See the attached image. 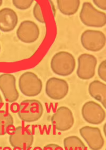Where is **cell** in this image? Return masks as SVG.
Instances as JSON below:
<instances>
[{"label":"cell","mask_w":106,"mask_h":150,"mask_svg":"<svg viewBox=\"0 0 106 150\" xmlns=\"http://www.w3.org/2000/svg\"><path fill=\"white\" fill-rule=\"evenodd\" d=\"M76 67L73 55L67 51H62L55 54L51 61V68L55 74L66 77L71 75Z\"/></svg>","instance_id":"obj_1"},{"label":"cell","mask_w":106,"mask_h":150,"mask_svg":"<svg viewBox=\"0 0 106 150\" xmlns=\"http://www.w3.org/2000/svg\"><path fill=\"white\" fill-rule=\"evenodd\" d=\"M83 24L89 27L102 28L106 24V14L95 8L89 2H85L79 14Z\"/></svg>","instance_id":"obj_2"},{"label":"cell","mask_w":106,"mask_h":150,"mask_svg":"<svg viewBox=\"0 0 106 150\" xmlns=\"http://www.w3.org/2000/svg\"><path fill=\"white\" fill-rule=\"evenodd\" d=\"M44 113V107L36 99H26L20 103L18 115L21 121L33 123L38 121Z\"/></svg>","instance_id":"obj_3"},{"label":"cell","mask_w":106,"mask_h":150,"mask_svg":"<svg viewBox=\"0 0 106 150\" xmlns=\"http://www.w3.org/2000/svg\"><path fill=\"white\" fill-rule=\"evenodd\" d=\"M18 86L23 95L31 97L41 94L43 85L41 80L34 72L26 71L20 76Z\"/></svg>","instance_id":"obj_4"},{"label":"cell","mask_w":106,"mask_h":150,"mask_svg":"<svg viewBox=\"0 0 106 150\" xmlns=\"http://www.w3.org/2000/svg\"><path fill=\"white\" fill-rule=\"evenodd\" d=\"M82 46L85 50L92 52L101 51L106 45V35L97 30H87L80 38Z\"/></svg>","instance_id":"obj_5"},{"label":"cell","mask_w":106,"mask_h":150,"mask_svg":"<svg viewBox=\"0 0 106 150\" xmlns=\"http://www.w3.org/2000/svg\"><path fill=\"white\" fill-rule=\"evenodd\" d=\"M34 141V135L31 131L26 127H16L9 137V142L16 149L28 150L31 147Z\"/></svg>","instance_id":"obj_6"},{"label":"cell","mask_w":106,"mask_h":150,"mask_svg":"<svg viewBox=\"0 0 106 150\" xmlns=\"http://www.w3.org/2000/svg\"><path fill=\"white\" fill-rule=\"evenodd\" d=\"M81 114L84 121L92 125L100 124L106 119L105 108L94 101H88L84 104L82 107Z\"/></svg>","instance_id":"obj_7"},{"label":"cell","mask_w":106,"mask_h":150,"mask_svg":"<svg viewBox=\"0 0 106 150\" xmlns=\"http://www.w3.org/2000/svg\"><path fill=\"white\" fill-rule=\"evenodd\" d=\"M98 63L97 58L92 54H82L78 58L76 75L82 80H89L95 75Z\"/></svg>","instance_id":"obj_8"},{"label":"cell","mask_w":106,"mask_h":150,"mask_svg":"<svg viewBox=\"0 0 106 150\" xmlns=\"http://www.w3.org/2000/svg\"><path fill=\"white\" fill-rule=\"evenodd\" d=\"M51 122L52 125L57 131H67L73 126V114L68 107L60 106L57 108L56 112L52 116Z\"/></svg>","instance_id":"obj_9"},{"label":"cell","mask_w":106,"mask_h":150,"mask_svg":"<svg viewBox=\"0 0 106 150\" xmlns=\"http://www.w3.org/2000/svg\"><path fill=\"white\" fill-rule=\"evenodd\" d=\"M69 91L68 83L65 80L57 77H52L47 80L45 85L47 96L54 100L64 98Z\"/></svg>","instance_id":"obj_10"},{"label":"cell","mask_w":106,"mask_h":150,"mask_svg":"<svg viewBox=\"0 0 106 150\" xmlns=\"http://www.w3.org/2000/svg\"><path fill=\"white\" fill-rule=\"evenodd\" d=\"M0 91L6 101L10 103L19 99V93L16 86V78L11 74L4 73L0 75Z\"/></svg>","instance_id":"obj_11"},{"label":"cell","mask_w":106,"mask_h":150,"mask_svg":"<svg viewBox=\"0 0 106 150\" xmlns=\"http://www.w3.org/2000/svg\"><path fill=\"white\" fill-rule=\"evenodd\" d=\"M79 132L91 150H99L103 147L105 139L99 128L83 126L80 129Z\"/></svg>","instance_id":"obj_12"},{"label":"cell","mask_w":106,"mask_h":150,"mask_svg":"<svg viewBox=\"0 0 106 150\" xmlns=\"http://www.w3.org/2000/svg\"><path fill=\"white\" fill-rule=\"evenodd\" d=\"M16 36L19 40L25 43H32L37 40L40 30L35 22L27 20L22 21L16 30Z\"/></svg>","instance_id":"obj_13"},{"label":"cell","mask_w":106,"mask_h":150,"mask_svg":"<svg viewBox=\"0 0 106 150\" xmlns=\"http://www.w3.org/2000/svg\"><path fill=\"white\" fill-rule=\"evenodd\" d=\"M18 16L13 9L4 8L0 10V30L3 32H11L16 27Z\"/></svg>","instance_id":"obj_14"},{"label":"cell","mask_w":106,"mask_h":150,"mask_svg":"<svg viewBox=\"0 0 106 150\" xmlns=\"http://www.w3.org/2000/svg\"><path fill=\"white\" fill-rule=\"evenodd\" d=\"M88 91L93 98L100 102L103 108H106V84L98 80L92 81L89 84Z\"/></svg>","instance_id":"obj_15"},{"label":"cell","mask_w":106,"mask_h":150,"mask_svg":"<svg viewBox=\"0 0 106 150\" xmlns=\"http://www.w3.org/2000/svg\"><path fill=\"white\" fill-rule=\"evenodd\" d=\"M57 7L64 15L71 16L76 13L80 6L79 0H57Z\"/></svg>","instance_id":"obj_16"},{"label":"cell","mask_w":106,"mask_h":150,"mask_svg":"<svg viewBox=\"0 0 106 150\" xmlns=\"http://www.w3.org/2000/svg\"><path fill=\"white\" fill-rule=\"evenodd\" d=\"M64 148L66 150H84L86 146L81 139L75 135L66 137L63 141Z\"/></svg>","instance_id":"obj_17"},{"label":"cell","mask_w":106,"mask_h":150,"mask_svg":"<svg viewBox=\"0 0 106 150\" xmlns=\"http://www.w3.org/2000/svg\"><path fill=\"white\" fill-rule=\"evenodd\" d=\"M14 123V117L10 113L0 111V135L6 134Z\"/></svg>","instance_id":"obj_18"},{"label":"cell","mask_w":106,"mask_h":150,"mask_svg":"<svg viewBox=\"0 0 106 150\" xmlns=\"http://www.w3.org/2000/svg\"><path fill=\"white\" fill-rule=\"evenodd\" d=\"M33 15L37 21L41 23H45V19L44 17L42 8L39 3L37 2L33 8Z\"/></svg>","instance_id":"obj_19"},{"label":"cell","mask_w":106,"mask_h":150,"mask_svg":"<svg viewBox=\"0 0 106 150\" xmlns=\"http://www.w3.org/2000/svg\"><path fill=\"white\" fill-rule=\"evenodd\" d=\"M33 0H13L12 4L16 8L25 10L30 8L33 3Z\"/></svg>","instance_id":"obj_20"},{"label":"cell","mask_w":106,"mask_h":150,"mask_svg":"<svg viewBox=\"0 0 106 150\" xmlns=\"http://www.w3.org/2000/svg\"><path fill=\"white\" fill-rule=\"evenodd\" d=\"M98 75L102 81H106V60L101 62L98 68Z\"/></svg>","instance_id":"obj_21"},{"label":"cell","mask_w":106,"mask_h":150,"mask_svg":"<svg viewBox=\"0 0 106 150\" xmlns=\"http://www.w3.org/2000/svg\"><path fill=\"white\" fill-rule=\"evenodd\" d=\"M93 3L98 8L103 11H106V0H93Z\"/></svg>","instance_id":"obj_22"},{"label":"cell","mask_w":106,"mask_h":150,"mask_svg":"<svg viewBox=\"0 0 106 150\" xmlns=\"http://www.w3.org/2000/svg\"><path fill=\"white\" fill-rule=\"evenodd\" d=\"M43 149L44 150H63V149L58 145L52 143L45 145Z\"/></svg>","instance_id":"obj_23"},{"label":"cell","mask_w":106,"mask_h":150,"mask_svg":"<svg viewBox=\"0 0 106 150\" xmlns=\"http://www.w3.org/2000/svg\"><path fill=\"white\" fill-rule=\"evenodd\" d=\"M49 4L51 6V8H52V12L53 14V16H56V9H55V6H54V4L53 2L52 1H49Z\"/></svg>","instance_id":"obj_24"},{"label":"cell","mask_w":106,"mask_h":150,"mask_svg":"<svg viewBox=\"0 0 106 150\" xmlns=\"http://www.w3.org/2000/svg\"><path fill=\"white\" fill-rule=\"evenodd\" d=\"M3 99H2V96H1V94H0V107L1 106V105L3 104Z\"/></svg>","instance_id":"obj_25"},{"label":"cell","mask_w":106,"mask_h":150,"mask_svg":"<svg viewBox=\"0 0 106 150\" xmlns=\"http://www.w3.org/2000/svg\"><path fill=\"white\" fill-rule=\"evenodd\" d=\"M2 3H3V1L0 0V7L2 5Z\"/></svg>","instance_id":"obj_26"},{"label":"cell","mask_w":106,"mask_h":150,"mask_svg":"<svg viewBox=\"0 0 106 150\" xmlns=\"http://www.w3.org/2000/svg\"><path fill=\"white\" fill-rule=\"evenodd\" d=\"M1 45H0V52H1Z\"/></svg>","instance_id":"obj_27"}]
</instances>
